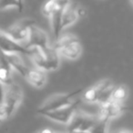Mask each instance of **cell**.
Listing matches in <instances>:
<instances>
[{"label": "cell", "mask_w": 133, "mask_h": 133, "mask_svg": "<svg viewBox=\"0 0 133 133\" xmlns=\"http://www.w3.org/2000/svg\"><path fill=\"white\" fill-rule=\"evenodd\" d=\"M55 46L61 56L71 60L78 58L81 55L82 48L79 40L77 37L70 34L60 36L57 39Z\"/></svg>", "instance_id": "cell-1"}, {"label": "cell", "mask_w": 133, "mask_h": 133, "mask_svg": "<svg viewBox=\"0 0 133 133\" xmlns=\"http://www.w3.org/2000/svg\"><path fill=\"white\" fill-rule=\"evenodd\" d=\"M22 89L18 84L12 82L11 84L6 86V91H5V97L2 106L6 118H10L12 114L15 112V110L22 100Z\"/></svg>", "instance_id": "cell-2"}, {"label": "cell", "mask_w": 133, "mask_h": 133, "mask_svg": "<svg viewBox=\"0 0 133 133\" xmlns=\"http://www.w3.org/2000/svg\"><path fill=\"white\" fill-rule=\"evenodd\" d=\"M83 89H78L76 91L69 93H64V94H56L49 97L40 107L37 109V112L41 114L45 111H51L54 109H59L64 106H66L72 102V98L78 94L81 93Z\"/></svg>", "instance_id": "cell-3"}, {"label": "cell", "mask_w": 133, "mask_h": 133, "mask_svg": "<svg viewBox=\"0 0 133 133\" xmlns=\"http://www.w3.org/2000/svg\"><path fill=\"white\" fill-rule=\"evenodd\" d=\"M79 102V100H76V101L71 102L69 105L64 106V107L59 108V109L42 112L41 115L56 122H59L62 124H69V122L71 121L75 113H76L77 108H78Z\"/></svg>", "instance_id": "cell-4"}, {"label": "cell", "mask_w": 133, "mask_h": 133, "mask_svg": "<svg viewBox=\"0 0 133 133\" xmlns=\"http://www.w3.org/2000/svg\"><path fill=\"white\" fill-rule=\"evenodd\" d=\"M98 121V115L75 113L74 117L69 124V131L73 132H93V129Z\"/></svg>", "instance_id": "cell-5"}, {"label": "cell", "mask_w": 133, "mask_h": 133, "mask_svg": "<svg viewBox=\"0 0 133 133\" xmlns=\"http://www.w3.org/2000/svg\"><path fill=\"white\" fill-rule=\"evenodd\" d=\"M0 50L5 54L19 53L30 55L32 48H26L13 39L6 32L0 31Z\"/></svg>", "instance_id": "cell-6"}, {"label": "cell", "mask_w": 133, "mask_h": 133, "mask_svg": "<svg viewBox=\"0 0 133 133\" xmlns=\"http://www.w3.org/2000/svg\"><path fill=\"white\" fill-rule=\"evenodd\" d=\"M128 108L125 106L124 102H118L110 99L107 103L100 105V109L98 115L100 118H107V119L110 120L112 118L119 117Z\"/></svg>", "instance_id": "cell-7"}, {"label": "cell", "mask_w": 133, "mask_h": 133, "mask_svg": "<svg viewBox=\"0 0 133 133\" xmlns=\"http://www.w3.org/2000/svg\"><path fill=\"white\" fill-rule=\"evenodd\" d=\"M26 43H28L26 48H44L49 46L48 34L34 24H32L29 28V36Z\"/></svg>", "instance_id": "cell-8"}, {"label": "cell", "mask_w": 133, "mask_h": 133, "mask_svg": "<svg viewBox=\"0 0 133 133\" xmlns=\"http://www.w3.org/2000/svg\"><path fill=\"white\" fill-rule=\"evenodd\" d=\"M32 24H34V22L29 20L19 21L10 26L6 32L13 39L21 43L23 41L28 40L29 36V28Z\"/></svg>", "instance_id": "cell-9"}, {"label": "cell", "mask_w": 133, "mask_h": 133, "mask_svg": "<svg viewBox=\"0 0 133 133\" xmlns=\"http://www.w3.org/2000/svg\"><path fill=\"white\" fill-rule=\"evenodd\" d=\"M46 59V66L48 70H55L59 66V52L56 46H48L46 48H41Z\"/></svg>", "instance_id": "cell-10"}, {"label": "cell", "mask_w": 133, "mask_h": 133, "mask_svg": "<svg viewBox=\"0 0 133 133\" xmlns=\"http://www.w3.org/2000/svg\"><path fill=\"white\" fill-rule=\"evenodd\" d=\"M79 17L78 6L76 4L70 3L62 11V28L64 29L74 24Z\"/></svg>", "instance_id": "cell-11"}, {"label": "cell", "mask_w": 133, "mask_h": 133, "mask_svg": "<svg viewBox=\"0 0 133 133\" xmlns=\"http://www.w3.org/2000/svg\"><path fill=\"white\" fill-rule=\"evenodd\" d=\"M110 83H111V81L109 79L99 81L98 84H96L94 87L90 88V89H89L87 91H85V93H84L83 96H82V98H83L87 103H90V104L98 103V96H99L101 90Z\"/></svg>", "instance_id": "cell-12"}, {"label": "cell", "mask_w": 133, "mask_h": 133, "mask_svg": "<svg viewBox=\"0 0 133 133\" xmlns=\"http://www.w3.org/2000/svg\"><path fill=\"white\" fill-rule=\"evenodd\" d=\"M0 81L8 86L13 82L12 68L8 61L6 54L0 50Z\"/></svg>", "instance_id": "cell-13"}, {"label": "cell", "mask_w": 133, "mask_h": 133, "mask_svg": "<svg viewBox=\"0 0 133 133\" xmlns=\"http://www.w3.org/2000/svg\"><path fill=\"white\" fill-rule=\"evenodd\" d=\"M25 78L31 85H33L36 88H38V89L42 88L46 81V76L45 70L38 69V68L29 69Z\"/></svg>", "instance_id": "cell-14"}, {"label": "cell", "mask_w": 133, "mask_h": 133, "mask_svg": "<svg viewBox=\"0 0 133 133\" xmlns=\"http://www.w3.org/2000/svg\"><path fill=\"white\" fill-rule=\"evenodd\" d=\"M6 57L8 61L9 62L12 69H15L17 72H18L23 77H26L28 74V66L22 60V58L19 56V53H10L6 54Z\"/></svg>", "instance_id": "cell-15"}, {"label": "cell", "mask_w": 133, "mask_h": 133, "mask_svg": "<svg viewBox=\"0 0 133 133\" xmlns=\"http://www.w3.org/2000/svg\"><path fill=\"white\" fill-rule=\"evenodd\" d=\"M62 8H56L55 11L50 16V20H51V26L52 31H53L54 37L56 39H57L60 37L62 28Z\"/></svg>", "instance_id": "cell-16"}, {"label": "cell", "mask_w": 133, "mask_h": 133, "mask_svg": "<svg viewBox=\"0 0 133 133\" xmlns=\"http://www.w3.org/2000/svg\"><path fill=\"white\" fill-rule=\"evenodd\" d=\"M128 97V89L125 86L115 87L112 92L111 99L118 102H124Z\"/></svg>", "instance_id": "cell-17"}, {"label": "cell", "mask_w": 133, "mask_h": 133, "mask_svg": "<svg viewBox=\"0 0 133 133\" xmlns=\"http://www.w3.org/2000/svg\"><path fill=\"white\" fill-rule=\"evenodd\" d=\"M8 8H17L19 11L23 9L18 0H0V10L6 9Z\"/></svg>", "instance_id": "cell-18"}, {"label": "cell", "mask_w": 133, "mask_h": 133, "mask_svg": "<svg viewBox=\"0 0 133 133\" xmlns=\"http://www.w3.org/2000/svg\"><path fill=\"white\" fill-rule=\"evenodd\" d=\"M56 8H57V6H56V4L54 3L53 0H48V1H46V2L45 3L44 6H43V9H42L43 14H44L46 17H50V16L55 11Z\"/></svg>", "instance_id": "cell-19"}, {"label": "cell", "mask_w": 133, "mask_h": 133, "mask_svg": "<svg viewBox=\"0 0 133 133\" xmlns=\"http://www.w3.org/2000/svg\"><path fill=\"white\" fill-rule=\"evenodd\" d=\"M53 1L57 6V8H62V9H64L66 6H68L71 3L70 0H53Z\"/></svg>", "instance_id": "cell-20"}, {"label": "cell", "mask_w": 133, "mask_h": 133, "mask_svg": "<svg viewBox=\"0 0 133 133\" xmlns=\"http://www.w3.org/2000/svg\"><path fill=\"white\" fill-rule=\"evenodd\" d=\"M5 91H6V85L0 81V105L3 104V100H4L5 97Z\"/></svg>", "instance_id": "cell-21"}, {"label": "cell", "mask_w": 133, "mask_h": 133, "mask_svg": "<svg viewBox=\"0 0 133 133\" xmlns=\"http://www.w3.org/2000/svg\"><path fill=\"white\" fill-rule=\"evenodd\" d=\"M5 119H6V114H5L4 109H3V106L0 105V123L2 121H4Z\"/></svg>", "instance_id": "cell-22"}, {"label": "cell", "mask_w": 133, "mask_h": 133, "mask_svg": "<svg viewBox=\"0 0 133 133\" xmlns=\"http://www.w3.org/2000/svg\"><path fill=\"white\" fill-rule=\"evenodd\" d=\"M51 129H43L42 132H51Z\"/></svg>", "instance_id": "cell-23"}, {"label": "cell", "mask_w": 133, "mask_h": 133, "mask_svg": "<svg viewBox=\"0 0 133 133\" xmlns=\"http://www.w3.org/2000/svg\"><path fill=\"white\" fill-rule=\"evenodd\" d=\"M18 2H19V4H20L21 8H23V0H18Z\"/></svg>", "instance_id": "cell-24"}, {"label": "cell", "mask_w": 133, "mask_h": 133, "mask_svg": "<svg viewBox=\"0 0 133 133\" xmlns=\"http://www.w3.org/2000/svg\"><path fill=\"white\" fill-rule=\"evenodd\" d=\"M129 1H130V4H131V6H133V0H129Z\"/></svg>", "instance_id": "cell-25"}]
</instances>
